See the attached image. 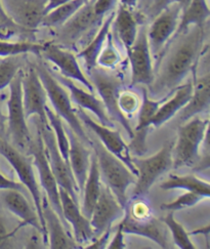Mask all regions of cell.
I'll use <instances>...</instances> for the list:
<instances>
[{
  "mask_svg": "<svg viewBox=\"0 0 210 249\" xmlns=\"http://www.w3.org/2000/svg\"><path fill=\"white\" fill-rule=\"evenodd\" d=\"M205 26H192L171 38L156 65L154 79L148 86L152 97L161 99L174 92L190 73L197 71L203 54Z\"/></svg>",
  "mask_w": 210,
  "mask_h": 249,
  "instance_id": "obj_1",
  "label": "cell"
},
{
  "mask_svg": "<svg viewBox=\"0 0 210 249\" xmlns=\"http://www.w3.org/2000/svg\"><path fill=\"white\" fill-rule=\"evenodd\" d=\"M91 147L97 157L100 176L113 195L116 197L122 207L125 208L128 198L126 195L129 186L136 184L137 175L123 163V162L113 155L99 140H92Z\"/></svg>",
  "mask_w": 210,
  "mask_h": 249,
  "instance_id": "obj_2",
  "label": "cell"
},
{
  "mask_svg": "<svg viewBox=\"0 0 210 249\" xmlns=\"http://www.w3.org/2000/svg\"><path fill=\"white\" fill-rule=\"evenodd\" d=\"M35 69L46 91V97L50 99L55 113L67 122V125L75 132V135L83 143L91 146L92 140L88 136L87 131L82 126V123L76 115V112L72 107L71 100L63 85L53 77L52 72L43 65H38L35 67Z\"/></svg>",
  "mask_w": 210,
  "mask_h": 249,
  "instance_id": "obj_3",
  "label": "cell"
},
{
  "mask_svg": "<svg viewBox=\"0 0 210 249\" xmlns=\"http://www.w3.org/2000/svg\"><path fill=\"white\" fill-rule=\"evenodd\" d=\"M208 126V119L193 117L178 127L177 140L173 149V166L178 168L196 163L199 159V147L207 138Z\"/></svg>",
  "mask_w": 210,
  "mask_h": 249,
  "instance_id": "obj_4",
  "label": "cell"
},
{
  "mask_svg": "<svg viewBox=\"0 0 210 249\" xmlns=\"http://www.w3.org/2000/svg\"><path fill=\"white\" fill-rule=\"evenodd\" d=\"M88 74L89 75V80L93 88L100 94L109 117L113 122H118L125 129L129 138L132 139L135 136V131L130 126L129 119L124 116L118 107V97L120 91L123 89L122 79L117 75L98 68V66L88 72Z\"/></svg>",
  "mask_w": 210,
  "mask_h": 249,
  "instance_id": "obj_5",
  "label": "cell"
},
{
  "mask_svg": "<svg viewBox=\"0 0 210 249\" xmlns=\"http://www.w3.org/2000/svg\"><path fill=\"white\" fill-rule=\"evenodd\" d=\"M36 128L43 141L47 160H49L51 169L58 186L63 188L75 202L79 204L78 186L76 184L69 162H67L61 155L58 145H56L54 133L49 122L43 123L36 118Z\"/></svg>",
  "mask_w": 210,
  "mask_h": 249,
  "instance_id": "obj_6",
  "label": "cell"
},
{
  "mask_svg": "<svg viewBox=\"0 0 210 249\" xmlns=\"http://www.w3.org/2000/svg\"><path fill=\"white\" fill-rule=\"evenodd\" d=\"M175 142H165L155 155L148 158H132L137 169V181L133 189V197L146 195L155 181L173 167V149Z\"/></svg>",
  "mask_w": 210,
  "mask_h": 249,
  "instance_id": "obj_7",
  "label": "cell"
},
{
  "mask_svg": "<svg viewBox=\"0 0 210 249\" xmlns=\"http://www.w3.org/2000/svg\"><path fill=\"white\" fill-rule=\"evenodd\" d=\"M104 20L105 18L95 13L93 0H89L71 18L59 27V40L68 46H77L79 42L88 43Z\"/></svg>",
  "mask_w": 210,
  "mask_h": 249,
  "instance_id": "obj_8",
  "label": "cell"
},
{
  "mask_svg": "<svg viewBox=\"0 0 210 249\" xmlns=\"http://www.w3.org/2000/svg\"><path fill=\"white\" fill-rule=\"evenodd\" d=\"M0 154H1L8 161V163L11 164L12 167L15 169L18 179L21 181V184L24 187H26L28 192L31 194L38 218H39V222L45 233V229H44L45 224H44V218L42 213V197H41L40 189H39V186H38L37 179L35 177V172L30 160L26 156L22 155L20 151H18L16 147H14L12 143H9L6 140H4V138L2 137H0ZM45 241H46V234H45Z\"/></svg>",
  "mask_w": 210,
  "mask_h": 249,
  "instance_id": "obj_9",
  "label": "cell"
},
{
  "mask_svg": "<svg viewBox=\"0 0 210 249\" xmlns=\"http://www.w3.org/2000/svg\"><path fill=\"white\" fill-rule=\"evenodd\" d=\"M181 7L173 2L153 18L151 26L147 29V36L152 56L158 63L166 45L175 34L179 24Z\"/></svg>",
  "mask_w": 210,
  "mask_h": 249,
  "instance_id": "obj_10",
  "label": "cell"
},
{
  "mask_svg": "<svg viewBox=\"0 0 210 249\" xmlns=\"http://www.w3.org/2000/svg\"><path fill=\"white\" fill-rule=\"evenodd\" d=\"M22 71L17 74L9 84V98L7 101L8 115L6 117L8 123V133L12 137L15 145L20 148L29 147L32 142L29 127L23 106L22 98Z\"/></svg>",
  "mask_w": 210,
  "mask_h": 249,
  "instance_id": "obj_11",
  "label": "cell"
},
{
  "mask_svg": "<svg viewBox=\"0 0 210 249\" xmlns=\"http://www.w3.org/2000/svg\"><path fill=\"white\" fill-rule=\"evenodd\" d=\"M28 148H29L30 154L33 156L34 165L38 170V174H39L40 185L46 194L47 201H49L50 205L52 207V209L56 213V214L60 216L65 228L68 230L69 232L70 226L66 223L63 216V209H62L61 200H60L59 186L51 169L49 160H47L45 147L39 132L37 131V138L30 142V145Z\"/></svg>",
  "mask_w": 210,
  "mask_h": 249,
  "instance_id": "obj_12",
  "label": "cell"
},
{
  "mask_svg": "<svg viewBox=\"0 0 210 249\" xmlns=\"http://www.w3.org/2000/svg\"><path fill=\"white\" fill-rule=\"evenodd\" d=\"M147 27L140 26L135 42L126 50L131 68V85L149 86L154 79V67L149 46Z\"/></svg>",
  "mask_w": 210,
  "mask_h": 249,
  "instance_id": "obj_13",
  "label": "cell"
},
{
  "mask_svg": "<svg viewBox=\"0 0 210 249\" xmlns=\"http://www.w3.org/2000/svg\"><path fill=\"white\" fill-rule=\"evenodd\" d=\"M76 115L79 118L80 122L85 126L88 127L93 133L98 136L99 141L103 143L109 152L113 155L119 158L124 164H125L135 175H138L137 169L132 163V157L130 155L129 147L123 141L121 133L118 130H114L112 127L105 126L100 122H95L90 118L89 115L85 110L78 108L76 111Z\"/></svg>",
  "mask_w": 210,
  "mask_h": 249,
  "instance_id": "obj_14",
  "label": "cell"
},
{
  "mask_svg": "<svg viewBox=\"0 0 210 249\" xmlns=\"http://www.w3.org/2000/svg\"><path fill=\"white\" fill-rule=\"evenodd\" d=\"M125 209L120 205L116 197L113 195L106 185H102L101 194L95 203L89 218L90 225L95 236H100L107 230L112 229V225L117 219L123 217Z\"/></svg>",
  "mask_w": 210,
  "mask_h": 249,
  "instance_id": "obj_15",
  "label": "cell"
},
{
  "mask_svg": "<svg viewBox=\"0 0 210 249\" xmlns=\"http://www.w3.org/2000/svg\"><path fill=\"white\" fill-rule=\"evenodd\" d=\"M22 98L25 116L29 119L33 115L43 123H47L45 113L46 91L34 68H30L22 75Z\"/></svg>",
  "mask_w": 210,
  "mask_h": 249,
  "instance_id": "obj_16",
  "label": "cell"
},
{
  "mask_svg": "<svg viewBox=\"0 0 210 249\" xmlns=\"http://www.w3.org/2000/svg\"><path fill=\"white\" fill-rule=\"evenodd\" d=\"M2 2L6 14L18 26L34 32L41 25L47 0H4Z\"/></svg>",
  "mask_w": 210,
  "mask_h": 249,
  "instance_id": "obj_17",
  "label": "cell"
},
{
  "mask_svg": "<svg viewBox=\"0 0 210 249\" xmlns=\"http://www.w3.org/2000/svg\"><path fill=\"white\" fill-rule=\"evenodd\" d=\"M41 54L47 61L52 63L60 70V74L66 78L76 80L83 84L89 92H94V88L90 80L82 72L77 56L71 52L62 49L61 46L53 43H46L43 46Z\"/></svg>",
  "mask_w": 210,
  "mask_h": 249,
  "instance_id": "obj_18",
  "label": "cell"
},
{
  "mask_svg": "<svg viewBox=\"0 0 210 249\" xmlns=\"http://www.w3.org/2000/svg\"><path fill=\"white\" fill-rule=\"evenodd\" d=\"M60 200L63 209V216L74 232V239L76 242L82 244L92 240L94 234L89 219L85 216L79 208V204L70 197L66 191L59 187Z\"/></svg>",
  "mask_w": 210,
  "mask_h": 249,
  "instance_id": "obj_19",
  "label": "cell"
},
{
  "mask_svg": "<svg viewBox=\"0 0 210 249\" xmlns=\"http://www.w3.org/2000/svg\"><path fill=\"white\" fill-rule=\"evenodd\" d=\"M65 130L69 140V164L78 186L79 195H81L88 178L91 154L85 147V143L80 141L68 125L65 126Z\"/></svg>",
  "mask_w": 210,
  "mask_h": 249,
  "instance_id": "obj_20",
  "label": "cell"
},
{
  "mask_svg": "<svg viewBox=\"0 0 210 249\" xmlns=\"http://www.w3.org/2000/svg\"><path fill=\"white\" fill-rule=\"evenodd\" d=\"M122 218L120 225L124 234L145 237L157 243L161 248H169V241L163 222L161 223V221L153 216L146 221H136L126 213H124Z\"/></svg>",
  "mask_w": 210,
  "mask_h": 249,
  "instance_id": "obj_21",
  "label": "cell"
},
{
  "mask_svg": "<svg viewBox=\"0 0 210 249\" xmlns=\"http://www.w3.org/2000/svg\"><path fill=\"white\" fill-rule=\"evenodd\" d=\"M52 75L63 86H65L66 89H68V90L71 92L72 100L78 105L79 108L92 112L95 116L98 117L99 122L103 124V125L112 128L114 127V122L109 117L102 100L95 98L93 93L88 92L84 89L78 88V86L74 83V81H72V79L66 78L61 74L54 73Z\"/></svg>",
  "mask_w": 210,
  "mask_h": 249,
  "instance_id": "obj_22",
  "label": "cell"
},
{
  "mask_svg": "<svg viewBox=\"0 0 210 249\" xmlns=\"http://www.w3.org/2000/svg\"><path fill=\"white\" fill-rule=\"evenodd\" d=\"M42 213L44 218V229L46 240L49 239L50 247L52 249H76L80 248L70 237L67 230L61 221L60 216L50 205L49 201L42 200Z\"/></svg>",
  "mask_w": 210,
  "mask_h": 249,
  "instance_id": "obj_23",
  "label": "cell"
},
{
  "mask_svg": "<svg viewBox=\"0 0 210 249\" xmlns=\"http://www.w3.org/2000/svg\"><path fill=\"white\" fill-rule=\"evenodd\" d=\"M194 74L193 92L185 107L179 111V120L186 122L199 114L208 112L210 106V75L207 71L204 75L197 77Z\"/></svg>",
  "mask_w": 210,
  "mask_h": 249,
  "instance_id": "obj_24",
  "label": "cell"
},
{
  "mask_svg": "<svg viewBox=\"0 0 210 249\" xmlns=\"http://www.w3.org/2000/svg\"><path fill=\"white\" fill-rule=\"evenodd\" d=\"M2 201L5 207L17 215L22 221V226H31L38 232L43 235L45 240V233L38 218L36 210L33 209L28 202L25 193L18 190H4L2 193Z\"/></svg>",
  "mask_w": 210,
  "mask_h": 249,
  "instance_id": "obj_25",
  "label": "cell"
},
{
  "mask_svg": "<svg viewBox=\"0 0 210 249\" xmlns=\"http://www.w3.org/2000/svg\"><path fill=\"white\" fill-rule=\"evenodd\" d=\"M193 92V81H189L186 84L179 85L174 92L169 94V97L162 103L156 112L155 116L150 122V125L160 127L170 120L174 116L185 107L189 102Z\"/></svg>",
  "mask_w": 210,
  "mask_h": 249,
  "instance_id": "obj_26",
  "label": "cell"
},
{
  "mask_svg": "<svg viewBox=\"0 0 210 249\" xmlns=\"http://www.w3.org/2000/svg\"><path fill=\"white\" fill-rule=\"evenodd\" d=\"M138 25V18L133 15L132 9L120 4L115 12L111 28H113L114 34L125 50L129 49L136 40L139 30Z\"/></svg>",
  "mask_w": 210,
  "mask_h": 249,
  "instance_id": "obj_27",
  "label": "cell"
},
{
  "mask_svg": "<svg viewBox=\"0 0 210 249\" xmlns=\"http://www.w3.org/2000/svg\"><path fill=\"white\" fill-rule=\"evenodd\" d=\"M115 17V11L110 13L105 20L103 21V24L101 25L98 32L92 37V39L85 45L83 49L78 53L77 57L82 59L84 62V67L87 72H89L93 68L97 67V60L98 56L103 49L105 44V41L107 39V36L110 33L112 23Z\"/></svg>",
  "mask_w": 210,
  "mask_h": 249,
  "instance_id": "obj_28",
  "label": "cell"
},
{
  "mask_svg": "<svg viewBox=\"0 0 210 249\" xmlns=\"http://www.w3.org/2000/svg\"><path fill=\"white\" fill-rule=\"evenodd\" d=\"M170 94V93H169ZM169 94L165 95V97L158 99V100H152L149 97V92L146 89H142V103L140 104V107L139 109V116H138V125L136 127L137 132L139 133V136L133 137L132 139H137V142H132L133 143L138 142V147H136V151H139L141 149L142 152H146V145H145V141H146V133L147 129L149 128L150 122L153 119V117L155 116L156 112L158 111L159 107L162 105L168 97Z\"/></svg>",
  "mask_w": 210,
  "mask_h": 249,
  "instance_id": "obj_29",
  "label": "cell"
},
{
  "mask_svg": "<svg viewBox=\"0 0 210 249\" xmlns=\"http://www.w3.org/2000/svg\"><path fill=\"white\" fill-rule=\"evenodd\" d=\"M101 188H102V184H101L99 165H98L97 157H95L93 153V154H91L90 156V166L88 170V175L81 194L83 196L81 213L88 219L91 216L92 209L95 203H97L99 196L101 194Z\"/></svg>",
  "mask_w": 210,
  "mask_h": 249,
  "instance_id": "obj_30",
  "label": "cell"
},
{
  "mask_svg": "<svg viewBox=\"0 0 210 249\" xmlns=\"http://www.w3.org/2000/svg\"><path fill=\"white\" fill-rule=\"evenodd\" d=\"M210 16L207 0H191L188 6L181 12L175 35L185 33L192 26H205Z\"/></svg>",
  "mask_w": 210,
  "mask_h": 249,
  "instance_id": "obj_31",
  "label": "cell"
},
{
  "mask_svg": "<svg viewBox=\"0 0 210 249\" xmlns=\"http://www.w3.org/2000/svg\"><path fill=\"white\" fill-rule=\"evenodd\" d=\"M160 188L164 191L185 190L187 192H193L202 195L206 199L210 197V185L208 181L195 176L171 175L160 185Z\"/></svg>",
  "mask_w": 210,
  "mask_h": 249,
  "instance_id": "obj_32",
  "label": "cell"
},
{
  "mask_svg": "<svg viewBox=\"0 0 210 249\" xmlns=\"http://www.w3.org/2000/svg\"><path fill=\"white\" fill-rule=\"evenodd\" d=\"M88 1L89 0H70V1L46 14L41 22V25L49 28H59Z\"/></svg>",
  "mask_w": 210,
  "mask_h": 249,
  "instance_id": "obj_33",
  "label": "cell"
},
{
  "mask_svg": "<svg viewBox=\"0 0 210 249\" xmlns=\"http://www.w3.org/2000/svg\"><path fill=\"white\" fill-rule=\"evenodd\" d=\"M45 113L47 121H49L50 126L54 133L56 145H58L61 155L67 162H69V140L68 137H67L62 118L47 106V105L45 107Z\"/></svg>",
  "mask_w": 210,
  "mask_h": 249,
  "instance_id": "obj_34",
  "label": "cell"
},
{
  "mask_svg": "<svg viewBox=\"0 0 210 249\" xmlns=\"http://www.w3.org/2000/svg\"><path fill=\"white\" fill-rule=\"evenodd\" d=\"M44 44L35 43L32 41H8L0 39V57L33 53L36 55H40L43 50Z\"/></svg>",
  "mask_w": 210,
  "mask_h": 249,
  "instance_id": "obj_35",
  "label": "cell"
},
{
  "mask_svg": "<svg viewBox=\"0 0 210 249\" xmlns=\"http://www.w3.org/2000/svg\"><path fill=\"white\" fill-rule=\"evenodd\" d=\"M166 228L171 232L175 245L180 249H196V246L190 239V234L186 231L175 218V212H169L166 216L162 219Z\"/></svg>",
  "mask_w": 210,
  "mask_h": 249,
  "instance_id": "obj_36",
  "label": "cell"
},
{
  "mask_svg": "<svg viewBox=\"0 0 210 249\" xmlns=\"http://www.w3.org/2000/svg\"><path fill=\"white\" fill-rule=\"evenodd\" d=\"M22 54L0 57V90L11 84L17 74L21 71Z\"/></svg>",
  "mask_w": 210,
  "mask_h": 249,
  "instance_id": "obj_37",
  "label": "cell"
},
{
  "mask_svg": "<svg viewBox=\"0 0 210 249\" xmlns=\"http://www.w3.org/2000/svg\"><path fill=\"white\" fill-rule=\"evenodd\" d=\"M121 62V54L114 43V37L110 32L98 56L97 65L104 69H115Z\"/></svg>",
  "mask_w": 210,
  "mask_h": 249,
  "instance_id": "obj_38",
  "label": "cell"
},
{
  "mask_svg": "<svg viewBox=\"0 0 210 249\" xmlns=\"http://www.w3.org/2000/svg\"><path fill=\"white\" fill-rule=\"evenodd\" d=\"M2 1L3 0H0V39L8 40L16 36L20 37L32 33V31L26 30V29L18 26L12 18L8 17L4 9Z\"/></svg>",
  "mask_w": 210,
  "mask_h": 249,
  "instance_id": "obj_39",
  "label": "cell"
},
{
  "mask_svg": "<svg viewBox=\"0 0 210 249\" xmlns=\"http://www.w3.org/2000/svg\"><path fill=\"white\" fill-rule=\"evenodd\" d=\"M118 107L124 116H133L140 107L139 94L131 89H122L118 97Z\"/></svg>",
  "mask_w": 210,
  "mask_h": 249,
  "instance_id": "obj_40",
  "label": "cell"
},
{
  "mask_svg": "<svg viewBox=\"0 0 210 249\" xmlns=\"http://www.w3.org/2000/svg\"><path fill=\"white\" fill-rule=\"evenodd\" d=\"M124 209H125V213L136 221H146L153 216L151 206L145 199L140 197H133L132 202H127Z\"/></svg>",
  "mask_w": 210,
  "mask_h": 249,
  "instance_id": "obj_41",
  "label": "cell"
},
{
  "mask_svg": "<svg viewBox=\"0 0 210 249\" xmlns=\"http://www.w3.org/2000/svg\"><path fill=\"white\" fill-rule=\"evenodd\" d=\"M204 199L206 198L200 194L187 192L176 198L173 202L163 203L161 205V208L163 210H167V212H176V210H181L195 206L200 202V201H202Z\"/></svg>",
  "mask_w": 210,
  "mask_h": 249,
  "instance_id": "obj_42",
  "label": "cell"
},
{
  "mask_svg": "<svg viewBox=\"0 0 210 249\" xmlns=\"http://www.w3.org/2000/svg\"><path fill=\"white\" fill-rule=\"evenodd\" d=\"M118 0H93V8L100 17L106 18L116 7Z\"/></svg>",
  "mask_w": 210,
  "mask_h": 249,
  "instance_id": "obj_43",
  "label": "cell"
},
{
  "mask_svg": "<svg viewBox=\"0 0 210 249\" xmlns=\"http://www.w3.org/2000/svg\"><path fill=\"white\" fill-rule=\"evenodd\" d=\"M110 236H111V229L107 230L106 232H104L100 236H97L95 240L85 248L87 249H105V248H107V245L109 244Z\"/></svg>",
  "mask_w": 210,
  "mask_h": 249,
  "instance_id": "obj_44",
  "label": "cell"
},
{
  "mask_svg": "<svg viewBox=\"0 0 210 249\" xmlns=\"http://www.w3.org/2000/svg\"><path fill=\"white\" fill-rule=\"evenodd\" d=\"M4 190H18L25 193L24 186L21 183H17V181L4 177L1 172H0V191Z\"/></svg>",
  "mask_w": 210,
  "mask_h": 249,
  "instance_id": "obj_45",
  "label": "cell"
},
{
  "mask_svg": "<svg viewBox=\"0 0 210 249\" xmlns=\"http://www.w3.org/2000/svg\"><path fill=\"white\" fill-rule=\"evenodd\" d=\"M17 231V230H16ZM15 232H9L8 229L6 228L5 224H4V219L0 214V248H5L8 245V241L14 235Z\"/></svg>",
  "mask_w": 210,
  "mask_h": 249,
  "instance_id": "obj_46",
  "label": "cell"
},
{
  "mask_svg": "<svg viewBox=\"0 0 210 249\" xmlns=\"http://www.w3.org/2000/svg\"><path fill=\"white\" fill-rule=\"evenodd\" d=\"M108 245L109 246H107V248L109 249H125L126 248L125 242H124V233L122 231L121 225L118 226L115 235H114L112 241Z\"/></svg>",
  "mask_w": 210,
  "mask_h": 249,
  "instance_id": "obj_47",
  "label": "cell"
},
{
  "mask_svg": "<svg viewBox=\"0 0 210 249\" xmlns=\"http://www.w3.org/2000/svg\"><path fill=\"white\" fill-rule=\"evenodd\" d=\"M170 3H173V0H154V2L152 3V5L147 11L148 16L151 18H154L162 9L165 8Z\"/></svg>",
  "mask_w": 210,
  "mask_h": 249,
  "instance_id": "obj_48",
  "label": "cell"
},
{
  "mask_svg": "<svg viewBox=\"0 0 210 249\" xmlns=\"http://www.w3.org/2000/svg\"><path fill=\"white\" fill-rule=\"evenodd\" d=\"M5 101V95L4 94H0V137L4 136V130H5V121H6V116L3 115L2 113V104Z\"/></svg>",
  "mask_w": 210,
  "mask_h": 249,
  "instance_id": "obj_49",
  "label": "cell"
},
{
  "mask_svg": "<svg viewBox=\"0 0 210 249\" xmlns=\"http://www.w3.org/2000/svg\"><path fill=\"white\" fill-rule=\"evenodd\" d=\"M68 1H70V0H47V4L45 6V15Z\"/></svg>",
  "mask_w": 210,
  "mask_h": 249,
  "instance_id": "obj_50",
  "label": "cell"
},
{
  "mask_svg": "<svg viewBox=\"0 0 210 249\" xmlns=\"http://www.w3.org/2000/svg\"><path fill=\"white\" fill-rule=\"evenodd\" d=\"M119 1L121 5L129 9H135L139 4V0H119Z\"/></svg>",
  "mask_w": 210,
  "mask_h": 249,
  "instance_id": "obj_51",
  "label": "cell"
},
{
  "mask_svg": "<svg viewBox=\"0 0 210 249\" xmlns=\"http://www.w3.org/2000/svg\"><path fill=\"white\" fill-rule=\"evenodd\" d=\"M190 1H191V0H173V2L177 3L181 7V12H183L184 9L188 6Z\"/></svg>",
  "mask_w": 210,
  "mask_h": 249,
  "instance_id": "obj_52",
  "label": "cell"
},
{
  "mask_svg": "<svg viewBox=\"0 0 210 249\" xmlns=\"http://www.w3.org/2000/svg\"><path fill=\"white\" fill-rule=\"evenodd\" d=\"M140 1V4H141L142 8H144L145 11H148L150 6L152 5V3L154 2V0H139V2Z\"/></svg>",
  "mask_w": 210,
  "mask_h": 249,
  "instance_id": "obj_53",
  "label": "cell"
}]
</instances>
